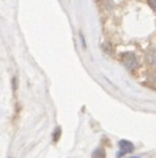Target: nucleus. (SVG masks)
I'll return each instance as SVG.
<instances>
[{
    "label": "nucleus",
    "instance_id": "nucleus-3",
    "mask_svg": "<svg viewBox=\"0 0 156 158\" xmlns=\"http://www.w3.org/2000/svg\"><path fill=\"white\" fill-rule=\"evenodd\" d=\"M92 158H105V150L104 149H96L92 154Z\"/></svg>",
    "mask_w": 156,
    "mask_h": 158
},
{
    "label": "nucleus",
    "instance_id": "nucleus-5",
    "mask_svg": "<svg viewBox=\"0 0 156 158\" xmlns=\"http://www.w3.org/2000/svg\"><path fill=\"white\" fill-rule=\"evenodd\" d=\"M147 2H148V4H150V7L156 12V0H147Z\"/></svg>",
    "mask_w": 156,
    "mask_h": 158
},
{
    "label": "nucleus",
    "instance_id": "nucleus-6",
    "mask_svg": "<svg viewBox=\"0 0 156 158\" xmlns=\"http://www.w3.org/2000/svg\"><path fill=\"white\" fill-rule=\"evenodd\" d=\"M130 158H139V157H130Z\"/></svg>",
    "mask_w": 156,
    "mask_h": 158
},
{
    "label": "nucleus",
    "instance_id": "nucleus-1",
    "mask_svg": "<svg viewBox=\"0 0 156 158\" xmlns=\"http://www.w3.org/2000/svg\"><path fill=\"white\" fill-rule=\"evenodd\" d=\"M121 61H122L123 66L127 69L129 71H134L138 69L139 63H138V59H136L135 54L131 53V52H127V53H123L122 56H121Z\"/></svg>",
    "mask_w": 156,
    "mask_h": 158
},
{
    "label": "nucleus",
    "instance_id": "nucleus-2",
    "mask_svg": "<svg viewBox=\"0 0 156 158\" xmlns=\"http://www.w3.org/2000/svg\"><path fill=\"white\" fill-rule=\"evenodd\" d=\"M133 150H134V145L131 144L130 141H127V140L119 141V154H118L119 157L127 154V153H131Z\"/></svg>",
    "mask_w": 156,
    "mask_h": 158
},
{
    "label": "nucleus",
    "instance_id": "nucleus-4",
    "mask_svg": "<svg viewBox=\"0 0 156 158\" xmlns=\"http://www.w3.org/2000/svg\"><path fill=\"white\" fill-rule=\"evenodd\" d=\"M60 133H62V131H60V128H57V131H55V133H54V141H55V142L58 141V138H59V136H60Z\"/></svg>",
    "mask_w": 156,
    "mask_h": 158
}]
</instances>
